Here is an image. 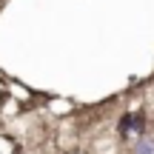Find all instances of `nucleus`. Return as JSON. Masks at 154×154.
<instances>
[{
	"label": "nucleus",
	"instance_id": "nucleus-1",
	"mask_svg": "<svg viewBox=\"0 0 154 154\" xmlns=\"http://www.w3.org/2000/svg\"><path fill=\"white\" fill-rule=\"evenodd\" d=\"M137 131H143V114H126L120 120V134L128 137V134H137Z\"/></svg>",
	"mask_w": 154,
	"mask_h": 154
},
{
	"label": "nucleus",
	"instance_id": "nucleus-2",
	"mask_svg": "<svg viewBox=\"0 0 154 154\" xmlns=\"http://www.w3.org/2000/svg\"><path fill=\"white\" fill-rule=\"evenodd\" d=\"M134 154H154V140L149 137H143L137 146H134Z\"/></svg>",
	"mask_w": 154,
	"mask_h": 154
},
{
	"label": "nucleus",
	"instance_id": "nucleus-3",
	"mask_svg": "<svg viewBox=\"0 0 154 154\" xmlns=\"http://www.w3.org/2000/svg\"><path fill=\"white\" fill-rule=\"evenodd\" d=\"M0 154H17L14 143H11L9 137H3V134H0Z\"/></svg>",
	"mask_w": 154,
	"mask_h": 154
}]
</instances>
